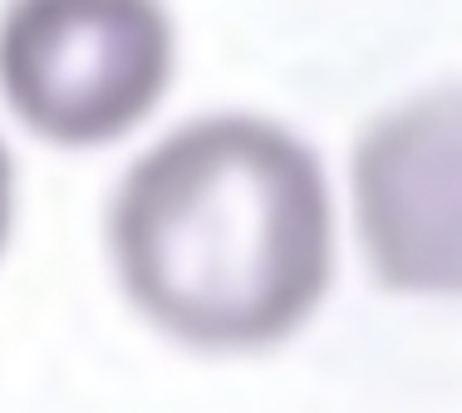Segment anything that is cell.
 <instances>
[{
	"mask_svg": "<svg viewBox=\"0 0 462 413\" xmlns=\"http://www.w3.org/2000/svg\"><path fill=\"white\" fill-rule=\"evenodd\" d=\"M349 236L389 296L462 300V84L403 94L359 128Z\"/></svg>",
	"mask_w": 462,
	"mask_h": 413,
	"instance_id": "obj_3",
	"label": "cell"
},
{
	"mask_svg": "<svg viewBox=\"0 0 462 413\" xmlns=\"http://www.w3.org/2000/svg\"><path fill=\"white\" fill-rule=\"evenodd\" d=\"M15 212H20V172H15V158H10V143L0 138V256L15 236Z\"/></svg>",
	"mask_w": 462,
	"mask_h": 413,
	"instance_id": "obj_4",
	"label": "cell"
},
{
	"mask_svg": "<svg viewBox=\"0 0 462 413\" xmlns=\"http://www.w3.org/2000/svg\"><path fill=\"white\" fill-rule=\"evenodd\" d=\"M178 74V20L168 0H5L0 104L50 148L134 138Z\"/></svg>",
	"mask_w": 462,
	"mask_h": 413,
	"instance_id": "obj_2",
	"label": "cell"
},
{
	"mask_svg": "<svg viewBox=\"0 0 462 413\" xmlns=\"http://www.w3.org/2000/svg\"><path fill=\"white\" fill-rule=\"evenodd\" d=\"M128 310L207 360L266 354L320 315L339 266V206L291 124L217 108L152 138L104 206Z\"/></svg>",
	"mask_w": 462,
	"mask_h": 413,
	"instance_id": "obj_1",
	"label": "cell"
}]
</instances>
